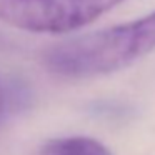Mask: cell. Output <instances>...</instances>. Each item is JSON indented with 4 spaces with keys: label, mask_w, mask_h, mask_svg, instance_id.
Returning a JSON list of instances; mask_svg holds the SVG:
<instances>
[{
    "label": "cell",
    "mask_w": 155,
    "mask_h": 155,
    "mask_svg": "<svg viewBox=\"0 0 155 155\" xmlns=\"http://www.w3.org/2000/svg\"><path fill=\"white\" fill-rule=\"evenodd\" d=\"M155 52V8L134 20L77 35L50 45L42 64L64 78L115 74Z\"/></svg>",
    "instance_id": "1"
},
{
    "label": "cell",
    "mask_w": 155,
    "mask_h": 155,
    "mask_svg": "<svg viewBox=\"0 0 155 155\" xmlns=\"http://www.w3.org/2000/svg\"><path fill=\"white\" fill-rule=\"evenodd\" d=\"M127 0H0V22L32 34H68Z\"/></svg>",
    "instance_id": "2"
},
{
    "label": "cell",
    "mask_w": 155,
    "mask_h": 155,
    "mask_svg": "<svg viewBox=\"0 0 155 155\" xmlns=\"http://www.w3.org/2000/svg\"><path fill=\"white\" fill-rule=\"evenodd\" d=\"M38 155H110L102 142L90 137L54 138L40 148Z\"/></svg>",
    "instance_id": "3"
},
{
    "label": "cell",
    "mask_w": 155,
    "mask_h": 155,
    "mask_svg": "<svg viewBox=\"0 0 155 155\" xmlns=\"http://www.w3.org/2000/svg\"><path fill=\"white\" fill-rule=\"evenodd\" d=\"M5 104H7V95H5L4 85L0 82V118H2V115H4V112H5Z\"/></svg>",
    "instance_id": "4"
},
{
    "label": "cell",
    "mask_w": 155,
    "mask_h": 155,
    "mask_svg": "<svg viewBox=\"0 0 155 155\" xmlns=\"http://www.w3.org/2000/svg\"><path fill=\"white\" fill-rule=\"evenodd\" d=\"M7 45H8L7 38H5V35L2 34V32H0V50H2V48H5Z\"/></svg>",
    "instance_id": "5"
}]
</instances>
